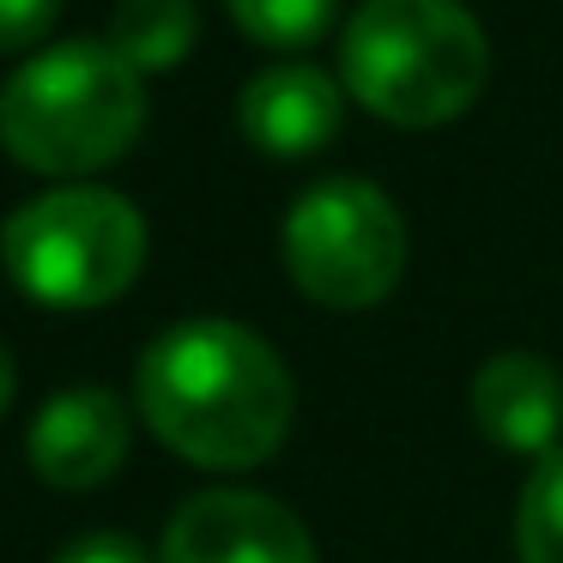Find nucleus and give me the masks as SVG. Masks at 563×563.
<instances>
[{"mask_svg":"<svg viewBox=\"0 0 563 563\" xmlns=\"http://www.w3.org/2000/svg\"><path fill=\"white\" fill-rule=\"evenodd\" d=\"M243 37L267 43V49H303L333 25L340 0H224Z\"/></svg>","mask_w":563,"mask_h":563,"instance_id":"obj_12","label":"nucleus"},{"mask_svg":"<svg viewBox=\"0 0 563 563\" xmlns=\"http://www.w3.org/2000/svg\"><path fill=\"white\" fill-rule=\"evenodd\" d=\"M62 19V0H0V55L43 43Z\"/></svg>","mask_w":563,"mask_h":563,"instance_id":"obj_13","label":"nucleus"},{"mask_svg":"<svg viewBox=\"0 0 563 563\" xmlns=\"http://www.w3.org/2000/svg\"><path fill=\"white\" fill-rule=\"evenodd\" d=\"M0 255L43 309H98L146 267V219L115 188H49L7 219Z\"/></svg>","mask_w":563,"mask_h":563,"instance_id":"obj_4","label":"nucleus"},{"mask_svg":"<svg viewBox=\"0 0 563 563\" xmlns=\"http://www.w3.org/2000/svg\"><path fill=\"white\" fill-rule=\"evenodd\" d=\"M13 357H7V345H0V412H7V406H13Z\"/></svg>","mask_w":563,"mask_h":563,"instance_id":"obj_15","label":"nucleus"},{"mask_svg":"<svg viewBox=\"0 0 563 563\" xmlns=\"http://www.w3.org/2000/svg\"><path fill=\"white\" fill-rule=\"evenodd\" d=\"M340 115H345L340 86L309 62H285V67L255 74L243 86V103H236V122H243L249 146L273 152V158L321 152L340 134Z\"/></svg>","mask_w":563,"mask_h":563,"instance_id":"obj_8","label":"nucleus"},{"mask_svg":"<svg viewBox=\"0 0 563 563\" xmlns=\"http://www.w3.org/2000/svg\"><path fill=\"white\" fill-rule=\"evenodd\" d=\"M195 37H200L195 0H115V13H110V49L134 74L176 67L195 49Z\"/></svg>","mask_w":563,"mask_h":563,"instance_id":"obj_10","label":"nucleus"},{"mask_svg":"<svg viewBox=\"0 0 563 563\" xmlns=\"http://www.w3.org/2000/svg\"><path fill=\"white\" fill-rule=\"evenodd\" d=\"M515 551L521 563H563V449H551L527 473L515 509Z\"/></svg>","mask_w":563,"mask_h":563,"instance_id":"obj_11","label":"nucleus"},{"mask_svg":"<svg viewBox=\"0 0 563 563\" xmlns=\"http://www.w3.org/2000/svg\"><path fill=\"white\" fill-rule=\"evenodd\" d=\"M25 454L43 485L91 490L128 461V412L110 388H62L31 418Z\"/></svg>","mask_w":563,"mask_h":563,"instance_id":"obj_7","label":"nucleus"},{"mask_svg":"<svg viewBox=\"0 0 563 563\" xmlns=\"http://www.w3.org/2000/svg\"><path fill=\"white\" fill-rule=\"evenodd\" d=\"M146 128L140 74L91 37H67L25 62L0 91V146L37 176H91Z\"/></svg>","mask_w":563,"mask_h":563,"instance_id":"obj_2","label":"nucleus"},{"mask_svg":"<svg viewBox=\"0 0 563 563\" xmlns=\"http://www.w3.org/2000/svg\"><path fill=\"white\" fill-rule=\"evenodd\" d=\"M285 267L328 309H376L406 273V219L364 176H328L285 219Z\"/></svg>","mask_w":563,"mask_h":563,"instance_id":"obj_5","label":"nucleus"},{"mask_svg":"<svg viewBox=\"0 0 563 563\" xmlns=\"http://www.w3.org/2000/svg\"><path fill=\"white\" fill-rule=\"evenodd\" d=\"M134 400L164 449L243 473L279 454L297 394L279 352L243 321H176L140 357Z\"/></svg>","mask_w":563,"mask_h":563,"instance_id":"obj_1","label":"nucleus"},{"mask_svg":"<svg viewBox=\"0 0 563 563\" xmlns=\"http://www.w3.org/2000/svg\"><path fill=\"white\" fill-rule=\"evenodd\" d=\"M490 43L461 0H364L340 37V79L394 128H442L485 91Z\"/></svg>","mask_w":563,"mask_h":563,"instance_id":"obj_3","label":"nucleus"},{"mask_svg":"<svg viewBox=\"0 0 563 563\" xmlns=\"http://www.w3.org/2000/svg\"><path fill=\"white\" fill-rule=\"evenodd\" d=\"M473 418L497 449L515 454H551V437L563 424V388L558 369L539 352H497L473 376Z\"/></svg>","mask_w":563,"mask_h":563,"instance_id":"obj_9","label":"nucleus"},{"mask_svg":"<svg viewBox=\"0 0 563 563\" xmlns=\"http://www.w3.org/2000/svg\"><path fill=\"white\" fill-rule=\"evenodd\" d=\"M158 563H316V539L279 497L200 490L170 515Z\"/></svg>","mask_w":563,"mask_h":563,"instance_id":"obj_6","label":"nucleus"},{"mask_svg":"<svg viewBox=\"0 0 563 563\" xmlns=\"http://www.w3.org/2000/svg\"><path fill=\"white\" fill-rule=\"evenodd\" d=\"M55 563H152V558L134 533H86V539H74V545H62Z\"/></svg>","mask_w":563,"mask_h":563,"instance_id":"obj_14","label":"nucleus"}]
</instances>
